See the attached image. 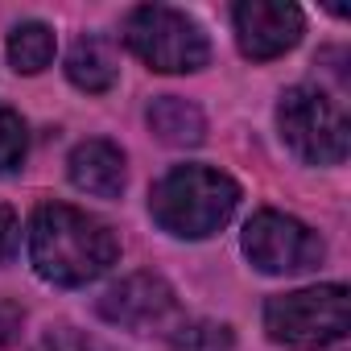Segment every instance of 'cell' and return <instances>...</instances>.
I'll list each match as a JSON object with an SVG mask.
<instances>
[{"mask_svg": "<svg viewBox=\"0 0 351 351\" xmlns=\"http://www.w3.org/2000/svg\"><path fill=\"white\" fill-rule=\"evenodd\" d=\"M116 256L120 244L112 228L79 207L46 203L29 219V261L38 277L50 285H87L108 265H116Z\"/></svg>", "mask_w": 351, "mask_h": 351, "instance_id": "cell-1", "label": "cell"}, {"mask_svg": "<svg viewBox=\"0 0 351 351\" xmlns=\"http://www.w3.org/2000/svg\"><path fill=\"white\" fill-rule=\"evenodd\" d=\"M240 207V186L211 165H178L153 186V219L182 240L215 236Z\"/></svg>", "mask_w": 351, "mask_h": 351, "instance_id": "cell-2", "label": "cell"}, {"mask_svg": "<svg viewBox=\"0 0 351 351\" xmlns=\"http://www.w3.org/2000/svg\"><path fill=\"white\" fill-rule=\"evenodd\" d=\"M124 42L149 71H161V75L199 71V66H207V54H211L199 21L186 17L182 9H169V5L132 9L124 21Z\"/></svg>", "mask_w": 351, "mask_h": 351, "instance_id": "cell-3", "label": "cell"}, {"mask_svg": "<svg viewBox=\"0 0 351 351\" xmlns=\"http://www.w3.org/2000/svg\"><path fill=\"white\" fill-rule=\"evenodd\" d=\"M277 128L285 145L310 165H339L347 157V116L318 87H293L277 104Z\"/></svg>", "mask_w": 351, "mask_h": 351, "instance_id": "cell-4", "label": "cell"}, {"mask_svg": "<svg viewBox=\"0 0 351 351\" xmlns=\"http://www.w3.org/2000/svg\"><path fill=\"white\" fill-rule=\"evenodd\" d=\"M265 326L285 347H326L347 335V289L310 285L281 298H269Z\"/></svg>", "mask_w": 351, "mask_h": 351, "instance_id": "cell-5", "label": "cell"}, {"mask_svg": "<svg viewBox=\"0 0 351 351\" xmlns=\"http://www.w3.org/2000/svg\"><path fill=\"white\" fill-rule=\"evenodd\" d=\"M244 252L261 273L285 277V273H306L322 265L326 248L318 232H310L302 219L281 215V211H256L244 228Z\"/></svg>", "mask_w": 351, "mask_h": 351, "instance_id": "cell-6", "label": "cell"}, {"mask_svg": "<svg viewBox=\"0 0 351 351\" xmlns=\"http://www.w3.org/2000/svg\"><path fill=\"white\" fill-rule=\"evenodd\" d=\"M306 17L298 5L285 0H244L236 5V42L248 58H277L298 46Z\"/></svg>", "mask_w": 351, "mask_h": 351, "instance_id": "cell-7", "label": "cell"}, {"mask_svg": "<svg viewBox=\"0 0 351 351\" xmlns=\"http://www.w3.org/2000/svg\"><path fill=\"white\" fill-rule=\"evenodd\" d=\"M99 314L124 330H153L173 314V289L153 273H132L99 298Z\"/></svg>", "mask_w": 351, "mask_h": 351, "instance_id": "cell-8", "label": "cell"}, {"mask_svg": "<svg viewBox=\"0 0 351 351\" xmlns=\"http://www.w3.org/2000/svg\"><path fill=\"white\" fill-rule=\"evenodd\" d=\"M71 182L83 195L116 199L124 191V153L112 141H83L71 153Z\"/></svg>", "mask_w": 351, "mask_h": 351, "instance_id": "cell-9", "label": "cell"}, {"mask_svg": "<svg viewBox=\"0 0 351 351\" xmlns=\"http://www.w3.org/2000/svg\"><path fill=\"white\" fill-rule=\"evenodd\" d=\"M66 79L91 95L108 91L120 79V58H116L112 42L108 38H79L66 54Z\"/></svg>", "mask_w": 351, "mask_h": 351, "instance_id": "cell-10", "label": "cell"}, {"mask_svg": "<svg viewBox=\"0 0 351 351\" xmlns=\"http://www.w3.org/2000/svg\"><path fill=\"white\" fill-rule=\"evenodd\" d=\"M149 128L157 141L173 145V149H186V145H199L207 124H203V112L182 99V95H157L149 104Z\"/></svg>", "mask_w": 351, "mask_h": 351, "instance_id": "cell-11", "label": "cell"}, {"mask_svg": "<svg viewBox=\"0 0 351 351\" xmlns=\"http://www.w3.org/2000/svg\"><path fill=\"white\" fill-rule=\"evenodd\" d=\"M54 58V29L42 25V21H21L13 34H9V62L21 71V75H38L46 71Z\"/></svg>", "mask_w": 351, "mask_h": 351, "instance_id": "cell-12", "label": "cell"}, {"mask_svg": "<svg viewBox=\"0 0 351 351\" xmlns=\"http://www.w3.org/2000/svg\"><path fill=\"white\" fill-rule=\"evenodd\" d=\"M169 351H236V335L223 322L191 318L169 330Z\"/></svg>", "mask_w": 351, "mask_h": 351, "instance_id": "cell-13", "label": "cell"}, {"mask_svg": "<svg viewBox=\"0 0 351 351\" xmlns=\"http://www.w3.org/2000/svg\"><path fill=\"white\" fill-rule=\"evenodd\" d=\"M25 149H29V136H25V120L0 104V173L5 169H17L25 161Z\"/></svg>", "mask_w": 351, "mask_h": 351, "instance_id": "cell-14", "label": "cell"}, {"mask_svg": "<svg viewBox=\"0 0 351 351\" xmlns=\"http://www.w3.org/2000/svg\"><path fill=\"white\" fill-rule=\"evenodd\" d=\"M42 351H112V347H104L99 339H91V335H83L75 326H50Z\"/></svg>", "mask_w": 351, "mask_h": 351, "instance_id": "cell-15", "label": "cell"}, {"mask_svg": "<svg viewBox=\"0 0 351 351\" xmlns=\"http://www.w3.org/2000/svg\"><path fill=\"white\" fill-rule=\"evenodd\" d=\"M17 215L5 207V203H0V265H5V261H13V252H17Z\"/></svg>", "mask_w": 351, "mask_h": 351, "instance_id": "cell-16", "label": "cell"}, {"mask_svg": "<svg viewBox=\"0 0 351 351\" xmlns=\"http://www.w3.org/2000/svg\"><path fill=\"white\" fill-rule=\"evenodd\" d=\"M21 306H13V302H5L0 298V347H9L13 339H17V330H21Z\"/></svg>", "mask_w": 351, "mask_h": 351, "instance_id": "cell-17", "label": "cell"}]
</instances>
